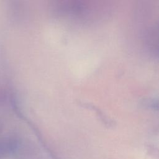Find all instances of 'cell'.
Instances as JSON below:
<instances>
[{
	"mask_svg": "<svg viewBox=\"0 0 159 159\" xmlns=\"http://www.w3.org/2000/svg\"><path fill=\"white\" fill-rule=\"evenodd\" d=\"M87 0H61L62 8L72 14H79L83 11Z\"/></svg>",
	"mask_w": 159,
	"mask_h": 159,
	"instance_id": "obj_1",
	"label": "cell"
},
{
	"mask_svg": "<svg viewBox=\"0 0 159 159\" xmlns=\"http://www.w3.org/2000/svg\"><path fill=\"white\" fill-rule=\"evenodd\" d=\"M15 147L16 143L12 139L5 137H0V159L9 154Z\"/></svg>",
	"mask_w": 159,
	"mask_h": 159,
	"instance_id": "obj_2",
	"label": "cell"
}]
</instances>
